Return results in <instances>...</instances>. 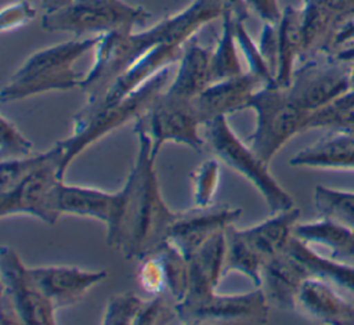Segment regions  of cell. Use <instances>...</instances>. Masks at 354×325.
<instances>
[{"label":"cell","instance_id":"cell-1","mask_svg":"<svg viewBox=\"0 0 354 325\" xmlns=\"http://www.w3.org/2000/svg\"><path fill=\"white\" fill-rule=\"evenodd\" d=\"M223 8L216 0H192L173 15L163 17L144 30L111 32L101 35L94 51V62L83 73L79 90L86 94V104L100 101L115 80L165 40L187 41L209 22L221 18Z\"/></svg>","mask_w":354,"mask_h":325},{"label":"cell","instance_id":"cell-2","mask_svg":"<svg viewBox=\"0 0 354 325\" xmlns=\"http://www.w3.org/2000/svg\"><path fill=\"white\" fill-rule=\"evenodd\" d=\"M137 136V152L126 177L130 189L129 210L122 239L116 250L126 259L138 261L169 239L177 212L160 195L151 141L144 133Z\"/></svg>","mask_w":354,"mask_h":325},{"label":"cell","instance_id":"cell-3","mask_svg":"<svg viewBox=\"0 0 354 325\" xmlns=\"http://www.w3.org/2000/svg\"><path fill=\"white\" fill-rule=\"evenodd\" d=\"M101 35L57 43L32 53L10 76L1 89V102H14L48 93L79 89L83 75L73 64L87 51L94 50Z\"/></svg>","mask_w":354,"mask_h":325},{"label":"cell","instance_id":"cell-4","mask_svg":"<svg viewBox=\"0 0 354 325\" xmlns=\"http://www.w3.org/2000/svg\"><path fill=\"white\" fill-rule=\"evenodd\" d=\"M169 68L156 73L137 90L131 91L113 105H109L88 115L75 113L72 119L71 136L58 141L64 152V173H66L71 163L86 148L93 145L100 138L105 137L108 133L129 122H134L138 116H141L153 102V100L166 89V83L169 82L170 76Z\"/></svg>","mask_w":354,"mask_h":325},{"label":"cell","instance_id":"cell-5","mask_svg":"<svg viewBox=\"0 0 354 325\" xmlns=\"http://www.w3.org/2000/svg\"><path fill=\"white\" fill-rule=\"evenodd\" d=\"M202 127L210 154L243 176L263 196L271 214L295 206L290 194L270 173V163L264 162L248 142L235 134L228 123V116H218Z\"/></svg>","mask_w":354,"mask_h":325},{"label":"cell","instance_id":"cell-6","mask_svg":"<svg viewBox=\"0 0 354 325\" xmlns=\"http://www.w3.org/2000/svg\"><path fill=\"white\" fill-rule=\"evenodd\" d=\"M243 109L256 115V126L248 137V145L267 163L296 134L306 131L310 112L292 101L286 89L277 84L259 87Z\"/></svg>","mask_w":354,"mask_h":325},{"label":"cell","instance_id":"cell-7","mask_svg":"<svg viewBox=\"0 0 354 325\" xmlns=\"http://www.w3.org/2000/svg\"><path fill=\"white\" fill-rule=\"evenodd\" d=\"M149 18L151 12L147 8L123 0H72L59 10L44 12L41 28L83 37L134 30Z\"/></svg>","mask_w":354,"mask_h":325},{"label":"cell","instance_id":"cell-8","mask_svg":"<svg viewBox=\"0 0 354 325\" xmlns=\"http://www.w3.org/2000/svg\"><path fill=\"white\" fill-rule=\"evenodd\" d=\"M62 156V148L55 142L47 149L46 159L33 171L7 191L0 192V217L28 214L54 225L61 216L58 196L65 177Z\"/></svg>","mask_w":354,"mask_h":325},{"label":"cell","instance_id":"cell-9","mask_svg":"<svg viewBox=\"0 0 354 325\" xmlns=\"http://www.w3.org/2000/svg\"><path fill=\"white\" fill-rule=\"evenodd\" d=\"M1 322L55 324L57 308L39 288L30 267L10 246L0 250Z\"/></svg>","mask_w":354,"mask_h":325},{"label":"cell","instance_id":"cell-10","mask_svg":"<svg viewBox=\"0 0 354 325\" xmlns=\"http://www.w3.org/2000/svg\"><path fill=\"white\" fill-rule=\"evenodd\" d=\"M133 133H144L149 138L155 159L166 142L183 144L195 152H203L206 148L192 101L169 95L165 90L133 122Z\"/></svg>","mask_w":354,"mask_h":325},{"label":"cell","instance_id":"cell-11","mask_svg":"<svg viewBox=\"0 0 354 325\" xmlns=\"http://www.w3.org/2000/svg\"><path fill=\"white\" fill-rule=\"evenodd\" d=\"M180 322H250L264 324L268 321L270 304L260 288L245 293L223 295L216 289L188 295L176 303Z\"/></svg>","mask_w":354,"mask_h":325},{"label":"cell","instance_id":"cell-12","mask_svg":"<svg viewBox=\"0 0 354 325\" xmlns=\"http://www.w3.org/2000/svg\"><path fill=\"white\" fill-rule=\"evenodd\" d=\"M286 91L307 112L324 108L350 91V64L325 54L304 58Z\"/></svg>","mask_w":354,"mask_h":325},{"label":"cell","instance_id":"cell-13","mask_svg":"<svg viewBox=\"0 0 354 325\" xmlns=\"http://www.w3.org/2000/svg\"><path fill=\"white\" fill-rule=\"evenodd\" d=\"M129 201L130 189L126 181L116 192L62 183L58 196V209L61 214L88 217L101 221L106 230L105 238L108 246L116 250L123 235Z\"/></svg>","mask_w":354,"mask_h":325},{"label":"cell","instance_id":"cell-14","mask_svg":"<svg viewBox=\"0 0 354 325\" xmlns=\"http://www.w3.org/2000/svg\"><path fill=\"white\" fill-rule=\"evenodd\" d=\"M241 216V209L227 203L177 212L170 227L169 241L176 245L188 259L209 238L218 231L227 230Z\"/></svg>","mask_w":354,"mask_h":325},{"label":"cell","instance_id":"cell-15","mask_svg":"<svg viewBox=\"0 0 354 325\" xmlns=\"http://www.w3.org/2000/svg\"><path fill=\"white\" fill-rule=\"evenodd\" d=\"M183 46L184 41L174 39L156 44L122 76H119L100 101L91 105H83L76 112V115H88L120 101L127 94L137 90L140 86L153 77L156 73L178 61L183 54Z\"/></svg>","mask_w":354,"mask_h":325},{"label":"cell","instance_id":"cell-16","mask_svg":"<svg viewBox=\"0 0 354 325\" xmlns=\"http://www.w3.org/2000/svg\"><path fill=\"white\" fill-rule=\"evenodd\" d=\"M30 270L39 288L57 310L76 304L106 277L104 270L91 271L72 266H39Z\"/></svg>","mask_w":354,"mask_h":325},{"label":"cell","instance_id":"cell-17","mask_svg":"<svg viewBox=\"0 0 354 325\" xmlns=\"http://www.w3.org/2000/svg\"><path fill=\"white\" fill-rule=\"evenodd\" d=\"M261 86L263 82L246 71L239 76L210 83L191 101L203 126L218 116L243 111L250 95Z\"/></svg>","mask_w":354,"mask_h":325},{"label":"cell","instance_id":"cell-18","mask_svg":"<svg viewBox=\"0 0 354 325\" xmlns=\"http://www.w3.org/2000/svg\"><path fill=\"white\" fill-rule=\"evenodd\" d=\"M295 311L321 324L354 325V306L343 299L332 284L317 277H308L301 284Z\"/></svg>","mask_w":354,"mask_h":325},{"label":"cell","instance_id":"cell-19","mask_svg":"<svg viewBox=\"0 0 354 325\" xmlns=\"http://www.w3.org/2000/svg\"><path fill=\"white\" fill-rule=\"evenodd\" d=\"M308 277L303 264L285 250L264 263L259 288L263 290L270 307L295 311L297 293Z\"/></svg>","mask_w":354,"mask_h":325},{"label":"cell","instance_id":"cell-20","mask_svg":"<svg viewBox=\"0 0 354 325\" xmlns=\"http://www.w3.org/2000/svg\"><path fill=\"white\" fill-rule=\"evenodd\" d=\"M210 62L212 48L202 46L196 35L192 36L183 46L177 73L165 93L181 100L195 98L212 82Z\"/></svg>","mask_w":354,"mask_h":325},{"label":"cell","instance_id":"cell-21","mask_svg":"<svg viewBox=\"0 0 354 325\" xmlns=\"http://www.w3.org/2000/svg\"><path fill=\"white\" fill-rule=\"evenodd\" d=\"M299 219L300 210L293 206L288 210L272 213L268 219L249 228H238V231L250 249L266 263L286 250Z\"/></svg>","mask_w":354,"mask_h":325},{"label":"cell","instance_id":"cell-22","mask_svg":"<svg viewBox=\"0 0 354 325\" xmlns=\"http://www.w3.org/2000/svg\"><path fill=\"white\" fill-rule=\"evenodd\" d=\"M293 167L354 170V134L330 131L289 159Z\"/></svg>","mask_w":354,"mask_h":325},{"label":"cell","instance_id":"cell-23","mask_svg":"<svg viewBox=\"0 0 354 325\" xmlns=\"http://www.w3.org/2000/svg\"><path fill=\"white\" fill-rule=\"evenodd\" d=\"M277 73L275 84L286 89L296 69V62L304 57V32L301 7H285L277 22Z\"/></svg>","mask_w":354,"mask_h":325},{"label":"cell","instance_id":"cell-24","mask_svg":"<svg viewBox=\"0 0 354 325\" xmlns=\"http://www.w3.org/2000/svg\"><path fill=\"white\" fill-rule=\"evenodd\" d=\"M225 231L227 230H223L214 234L188 257L189 285L185 296L213 290L224 277L223 267L227 248Z\"/></svg>","mask_w":354,"mask_h":325},{"label":"cell","instance_id":"cell-25","mask_svg":"<svg viewBox=\"0 0 354 325\" xmlns=\"http://www.w3.org/2000/svg\"><path fill=\"white\" fill-rule=\"evenodd\" d=\"M286 252L299 260L310 277L321 278L333 286L346 289L354 295V264L347 260L326 257L311 248V245L292 236Z\"/></svg>","mask_w":354,"mask_h":325},{"label":"cell","instance_id":"cell-26","mask_svg":"<svg viewBox=\"0 0 354 325\" xmlns=\"http://www.w3.org/2000/svg\"><path fill=\"white\" fill-rule=\"evenodd\" d=\"M293 236L308 245H321L329 249L332 257L346 260L351 246L353 228L321 217L315 221L297 223Z\"/></svg>","mask_w":354,"mask_h":325},{"label":"cell","instance_id":"cell-27","mask_svg":"<svg viewBox=\"0 0 354 325\" xmlns=\"http://www.w3.org/2000/svg\"><path fill=\"white\" fill-rule=\"evenodd\" d=\"M235 18L230 12L221 15V30L217 37L216 46L212 48V82H218L235 77L243 73L242 64L238 54V43L234 29Z\"/></svg>","mask_w":354,"mask_h":325},{"label":"cell","instance_id":"cell-28","mask_svg":"<svg viewBox=\"0 0 354 325\" xmlns=\"http://www.w3.org/2000/svg\"><path fill=\"white\" fill-rule=\"evenodd\" d=\"M227 248L224 256V277L230 272H241L248 277L254 288L260 286L261 282V268L264 261L250 249V246L242 239L238 228L230 225L225 231Z\"/></svg>","mask_w":354,"mask_h":325},{"label":"cell","instance_id":"cell-29","mask_svg":"<svg viewBox=\"0 0 354 325\" xmlns=\"http://www.w3.org/2000/svg\"><path fill=\"white\" fill-rule=\"evenodd\" d=\"M306 129H326L354 134V91L350 90L329 105L310 112Z\"/></svg>","mask_w":354,"mask_h":325},{"label":"cell","instance_id":"cell-30","mask_svg":"<svg viewBox=\"0 0 354 325\" xmlns=\"http://www.w3.org/2000/svg\"><path fill=\"white\" fill-rule=\"evenodd\" d=\"M314 205L321 217L354 228V191L317 185Z\"/></svg>","mask_w":354,"mask_h":325},{"label":"cell","instance_id":"cell-31","mask_svg":"<svg viewBox=\"0 0 354 325\" xmlns=\"http://www.w3.org/2000/svg\"><path fill=\"white\" fill-rule=\"evenodd\" d=\"M162 260L166 274V290L177 301L188 292L189 267L185 254L169 239L153 250Z\"/></svg>","mask_w":354,"mask_h":325},{"label":"cell","instance_id":"cell-32","mask_svg":"<svg viewBox=\"0 0 354 325\" xmlns=\"http://www.w3.org/2000/svg\"><path fill=\"white\" fill-rule=\"evenodd\" d=\"M315 54H325L350 64L354 58V8L339 15L332 22Z\"/></svg>","mask_w":354,"mask_h":325},{"label":"cell","instance_id":"cell-33","mask_svg":"<svg viewBox=\"0 0 354 325\" xmlns=\"http://www.w3.org/2000/svg\"><path fill=\"white\" fill-rule=\"evenodd\" d=\"M220 163L221 162L212 155V158L203 160L191 173L192 198L195 206L206 207L213 205V199L220 183Z\"/></svg>","mask_w":354,"mask_h":325},{"label":"cell","instance_id":"cell-34","mask_svg":"<svg viewBox=\"0 0 354 325\" xmlns=\"http://www.w3.org/2000/svg\"><path fill=\"white\" fill-rule=\"evenodd\" d=\"M234 29H235V37L238 43V48L242 51L246 64H248V72L257 76L263 84H275L274 75L263 58L259 44H256L249 35V32L245 28V21L236 19L234 21Z\"/></svg>","mask_w":354,"mask_h":325},{"label":"cell","instance_id":"cell-35","mask_svg":"<svg viewBox=\"0 0 354 325\" xmlns=\"http://www.w3.org/2000/svg\"><path fill=\"white\" fill-rule=\"evenodd\" d=\"M144 300L133 292H120L112 295L105 306L101 322L104 325L136 324Z\"/></svg>","mask_w":354,"mask_h":325},{"label":"cell","instance_id":"cell-36","mask_svg":"<svg viewBox=\"0 0 354 325\" xmlns=\"http://www.w3.org/2000/svg\"><path fill=\"white\" fill-rule=\"evenodd\" d=\"M137 263V281L141 289L151 296L162 295L166 290V274L160 257L152 252Z\"/></svg>","mask_w":354,"mask_h":325},{"label":"cell","instance_id":"cell-37","mask_svg":"<svg viewBox=\"0 0 354 325\" xmlns=\"http://www.w3.org/2000/svg\"><path fill=\"white\" fill-rule=\"evenodd\" d=\"M1 137H0V158L15 159L35 154L33 144L19 131V129L4 115H1Z\"/></svg>","mask_w":354,"mask_h":325},{"label":"cell","instance_id":"cell-38","mask_svg":"<svg viewBox=\"0 0 354 325\" xmlns=\"http://www.w3.org/2000/svg\"><path fill=\"white\" fill-rule=\"evenodd\" d=\"M47 156V151L41 154H33L25 158L4 159L1 160V178H0V192L7 191L30 171H33Z\"/></svg>","mask_w":354,"mask_h":325},{"label":"cell","instance_id":"cell-39","mask_svg":"<svg viewBox=\"0 0 354 325\" xmlns=\"http://www.w3.org/2000/svg\"><path fill=\"white\" fill-rule=\"evenodd\" d=\"M37 8L28 0H17L3 6L0 11V32H11L35 19Z\"/></svg>","mask_w":354,"mask_h":325},{"label":"cell","instance_id":"cell-40","mask_svg":"<svg viewBox=\"0 0 354 325\" xmlns=\"http://www.w3.org/2000/svg\"><path fill=\"white\" fill-rule=\"evenodd\" d=\"M180 322L177 317L176 307L169 306L162 295L152 296L144 300L141 311L136 319V324H149V325H165Z\"/></svg>","mask_w":354,"mask_h":325},{"label":"cell","instance_id":"cell-41","mask_svg":"<svg viewBox=\"0 0 354 325\" xmlns=\"http://www.w3.org/2000/svg\"><path fill=\"white\" fill-rule=\"evenodd\" d=\"M245 3L263 24H277L282 17L278 0H245Z\"/></svg>","mask_w":354,"mask_h":325},{"label":"cell","instance_id":"cell-42","mask_svg":"<svg viewBox=\"0 0 354 325\" xmlns=\"http://www.w3.org/2000/svg\"><path fill=\"white\" fill-rule=\"evenodd\" d=\"M221 8L223 12H230L234 18L246 21L249 17V8L245 3V0H216Z\"/></svg>","mask_w":354,"mask_h":325},{"label":"cell","instance_id":"cell-43","mask_svg":"<svg viewBox=\"0 0 354 325\" xmlns=\"http://www.w3.org/2000/svg\"><path fill=\"white\" fill-rule=\"evenodd\" d=\"M39 1H40V6H41L43 11L50 12V11H55V10H59V8L65 7L72 0H39Z\"/></svg>","mask_w":354,"mask_h":325},{"label":"cell","instance_id":"cell-44","mask_svg":"<svg viewBox=\"0 0 354 325\" xmlns=\"http://www.w3.org/2000/svg\"><path fill=\"white\" fill-rule=\"evenodd\" d=\"M350 90L354 91V58L350 61Z\"/></svg>","mask_w":354,"mask_h":325}]
</instances>
